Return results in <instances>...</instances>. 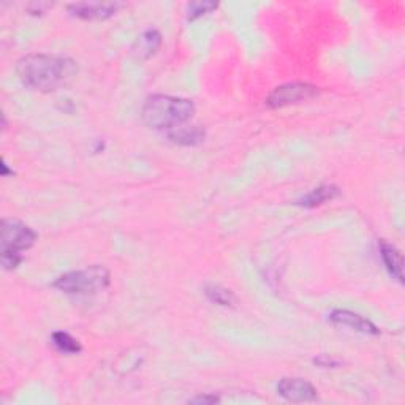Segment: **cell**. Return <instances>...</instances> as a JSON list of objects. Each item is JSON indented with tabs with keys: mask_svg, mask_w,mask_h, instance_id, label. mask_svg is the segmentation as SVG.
Here are the masks:
<instances>
[{
	"mask_svg": "<svg viewBox=\"0 0 405 405\" xmlns=\"http://www.w3.org/2000/svg\"><path fill=\"white\" fill-rule=\"evenodd\" d=\"M19 81L38 92H54L78 77V62L56 54H27L16 64Z\"/></svg>",
	"mask_w": 405,
	"mask_h": 405,
	"instance_id": "1",
	"label": "cell"
},
{
	"mask_svg": "<svg viewBox=\"0 0 405 405\" xmlns=\"http://www.w3.org/2000/svg\"><path fill=\"white\" fill-rule=\"evenodd\" d=\"M195 114L194 101L173 95H150L143 105L141 118L149 128L173 130L187 123Z\"/></svg>",
	"mask_w": 405,
	"mask_h": 405,
	"instance_id": "2",
	"label": "cell"
},
{
	"mask_svg": "<svg viewBox=\"0 0 405 405\" xmlns=\"http://www.w3.org/2000/svg\"><path fill=\"white\" fill-rule=\"evenodd\" d=\"M111 284V274L101 265L87 266L84 270L70 271L59 276L54 280L52 287L59 292L72 296H92L97 294Z\"/></svg>",
	"mask_w": 405,
	"mask_h": 405,
	"instance_id": "3",
	"label": "cell"
},
{
	"mask_svg": "<svg viewBox=\"0 0 405 405\" xmlns=\"http://www.w3.org/2000/svg\"><path fill=\"white\" fill-rule=\"evenodd\" d=\"M38 235L29 225L16 218H4L0 230V245L2 253H21L29 250L37 243Z\"/></svg>",
	"mask_w": 405,
	"mask_h": 405,
	"instance_id": "4",
	"label": "cell"
},
{
	"mask_svg": "<svg viewBox=\"0 0 405 405\" xmlns=\"http://www.w3.org/2000/svg\"><path fill=\"white\" fill-rule=\"evenodd\" d=\"M320 92V87L309 84V82H287L267 95L266 105L272 109L298 105V103L318 97Z\"/></svg>",
	"mask_w": 405,
	"mask_h": 405,
	"instance_id": "5",
	"label": "cell"
},
{
	"mask_svg": "<svg viewBox=\"0 0 405 405\" xmlns=\"http://www.w3.org/2000/svg\"><path fill=\"white\" fill-rule=\"evenodd\" d=\"M276 391L282 399L293 404L312 402L317 399V389H315V387L311 382L299 379V377H285V379L277 383Z\"/></svg>",
	"mask_w": 405,
	"mask_h": 405,
	"instance_id": "6",
	"label": "cell"
},
{
	"mask_svg": "<svg viewBox=\"0 0 405 405\" xmlns=\"http://www.w3.org/2000/svg\"><path fill=\"white\" fill-rule=\"evenodd\" d=\"M123 4L121 2H78V4H70L67 5L68 11L72 13L73 16H77L79 19L84 21H105L114 16L118 13L119 9H122Z\"/></svg>",
	"mask_w": 405,
	"mask_h": 405,
	"instance_id": "7",
	"label": "cell"
},
{
	"mask_svg": "<svg viewBox=\"0 0 405 405\" xmlns=\"http://www.w3.org/2000/svg\"><path fill=\"white\" fill-rule=\"evenodd\" d=\"M329 321H333L334 325L348 326L362 334H369V335L380 334V329L377 328V325H374L369 318L362 317L360 314H355L352 311H347V309H335V311L329 314Z\"/></svg>",
	"mask_w": 405,
	"mask_h": 405,
	"instance_id": "8",
	"label": "cell"
},
{
	"mask_svg": "<svg viewBox=\"0 0 405 405\" xmlns=\"http://www.w3.org/2000/svg\"><path fill=\"white\" fill-rule=\"evenodd\" d=\"M168 138L171 143L179 144V146H198L206 138V132L198 126H181L168 132Z\"/></svg>",
	"mask_w": 405,
	"mask_h": 405,
	"instance_id": "9",
	"label": "cell"
},
{
	"mask_svg": "<svg viewBox=\"0 0 405 405\" xmlns=\"http://www.w3.org/2000/svg\"><path fill=\"white\" fill-rule=\"evenodd\" d=\"M379 247H380L382 260H383V263H385L388 272L402 284L404 282V262H402L401 252L397 250L393 244L383 241V239L380 241Z\"/></svg>",
	"mask_w": 405,
	"mask_h": 405,
	"instance_id": "10",
	"label": "cell"
},
{
	"mask_svg": "<svg viewBox=\"0 0 405 405\" xmlns=\"http://www.w3.org/2000/svg\"><path fill=\"white\" fill-rule=\"evenodd\" d=\"M162 46V35L157 29H148L133 45V52L141 59H149Z\"/></svg>",
	"mask_w": 405,
	"mask_h": 405,
	"instance_id": "11",
	"label": "cell"
},
{
	"mask_svg": "<svg viewBox=\"0 0 405 405\" xmlns=\"http://www.w3.org/2000/svg\"><path fill=\"white\" fill-rule=\"evenodd\" d=\"M335 196H339V189L335 185H320L301 198L298 204L304 206V208H317V206L333 201Z\"/></svg>",
	"mask_w": 405,
	"mask_h": 405,
	"instance_id": "12",
	"label": "cell"
},
{
	"mask_svg": "<svg viewBox=\"0 0 405 405\" xmlns=\"http://www.w3.org/2000/svg\"><path fill=\"white\" fill-rule=\"evenodd\" d=\"M52 345L56 347L60 353L65 355H78L82 347L79 344L78 339H74L72 334L64 333V331H56L52 335Z\"/></svg>",
	"mask_w": 405,
	"mask_h": 405,
	"instance_id": "13",
	"label": "cell"
},
{
	"mask_svg": "<svg viewBox=\"0 0 405 405\" xmlns=\"http://www.w3.org/2000/svg\"><path fill=\"white\" fill-rule=\"evenodd\" d=\"M204 294L211 303L223 306V307H230L235 304V294H233L230 290H226L222 285H214L211 284L204 288Z\"/></svg>",
	"mask_w": 405,
	"mask_h": 405,
	"instance_id": "14",
	"label": "cell"
},
{
	"mask_svg": "<svg viewBox=\"0 0 405 405\" xmlns=\"http://www.w3.org/2000/svg\"><path fill=\"white\" fill-rule=\"evenodd\" d=\"M217 6H218L217 2H192L187 5V19L195 21L198 18L208 15V13L217 10Z\"/></svg>",
	"mask_w": 405,
	"mask_h": 405,
	"instance_id": "15",
	"label": "cell"
},
{
	"mask_svg": "<svg viewBox=\"0 0 405 405\" xmlns=\"http://www.w3.org/2000/svg\"><path fill=\"white\" fill-rule=\"evenodd\" d=\"M24 257L21 253H2V266L5 271L16 270V267L23 263Z\"/></svg>",
	"mask_w": 405,
	"mask_h": 405,
	"instance_id": "16",
	"label": "cell"
},
{
	"mask_svg": "<svg viewBox=\"0 0 405 405\" xmlns=\"http://www.w3.org/2000/svg\"><path fill=\"white\" fill-rule=\"evenodd\" d=\"M314 365H317L320 367H338L340 366V361L329 358L328 355H320L317 358H314Z\"/></svg>",
	"mask_w": 405,
	"mask_h": 405,
	"instance_id": "17",
	"label": "cell"
},
{
	"mask_svg": "<svg viewBox=\"0 0 405 405\" xmlns=\"http://www.w3.org/2000/svg\"><path fill=\"white\" fill-rule=\"evenodd\" d=\"M190 404H217V402H221V397H217V396H196L194 397V399H190L189 401Z\"/></svg>",
	"mask_w": 405,
	"mask_h": 405,
	"instance_id": "18",
	"label": "cell"
},
{
	"mask_svg": "<svg viewBox=\"0 0 405 405\" xmlns=\"http://www.w3.org/2000/svg\"><path fill=\"white\" fill-rule=\"evenodd\" d=\"M29 6H32V9H33V6H35V10H30L32 15H43L45 10L50 9L51 5L50 4H30Z\"/></svg>",
	"mask_w": 405,
	"mask_h": 405,
	"instance_id": "19",
	"label": "cell"
},
{
	"mask_svg": "<svg viewBox=\"0 0 405 405\" xmlns=\"http://www.w3.org/2000/svg\"><path fill=\"white\" fill-rule=\"evenodd\" d=\"M0 170H2V176L4 177H9V176L15 174V171L9 168V163L5 162V159H2V163H0Z\"/></svg>",
	"mask_w": 405,
	"mask_h": 405,
	"instance_id": "20",
	"label": "cell"
}]
</instances>
